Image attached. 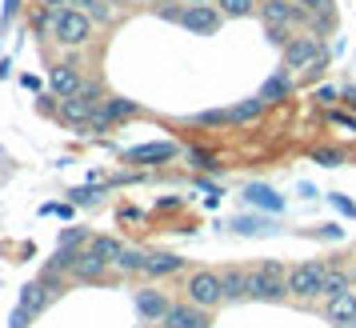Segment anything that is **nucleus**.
Masks as SVG:
<instances>
[{
  "instance_id": "f257e3e1",
  "label": "nucleus",
  "mask_w": 356,
  "mask_h": 328,
  "mask_svg": "<svg viewBox=\"0 0 356 328\" xmlns=\"http://www.w3.org/2000/svg\"><path fill=\"white\" fill-rule=\"evenodd\" d=\"M248 296L252 300H268V304L284 300L289 296V268H284V261H257L252 264L248 268Z\"/></svg>"
},
{
  "instance_id": "f03ea898",
  "label": "nucleus",
  "mask_w": 356,
  "mask_h": 328,
  "mask_svg": "<svg viewBox=\"0 0 356 328\" xmlns=\"http://www.w3.org/2000/svg\"><path fill=\"white\" fill-rule=\"evenodd\" d=\"M56 293H60V280H56V277H44V272H40V280L24 284V293H20V309L13 312V328H24V320L40 316V312H44L52 300H56Z\"/></svg>"
},
{
  "instance_id": "7ed1b4c3",
  "label": "nucleus",
  "mask_w": 356,
  "mask_h": 328,
  "mask_svg": "<svg viewBox=\"0 0 356 328\" xmlns=\"http://www.w3.org/2000/svg\"><path fill=\"white\" fill-rule=\"evenodd\" d=\"M328 277V261H300L289 268V296L292 300H316Z\"/></svg>"
},
{
  "instance_id": "20e7f679",
  "label": "nucleus",
  "mask_w": 356,
  "mask_h": 328,
  "mask_svg": "<svg viewBox=\"0 0 356 328\" xmlns=\"http://www.w3.org/2000/svg\"><path fill=\"white\" fill-rule=\"evenodd\" d=\"M184 300L196 304V309L212 312L216 304H225V293H220V272H212V268H196L188 272V284H184Z\"/></svg>"
},
{
  "instance_id": "39448f33",
  "label": "nucleus",
  "mask_w": 356,
  "mask_h": 328,
  "mask_svg": "<svg viewBox=\"0 0 356 328\" xmlns=\"http://www.w3.org/2000/svg\"><path fill=\"white\" fill-rule=\"evenodd\" d=\"M52 40H60L65 49H81V44H88V40H92V20L84 17L81 8H60Z\"/></svg>"
},
{
  "instance_id": "423d86ee",
  "label": "nucleus",
  "mask_w": 356,
  "mask_h": 328,
  "mask_svg": "<svg viewBox=\"0 0 356 328\" xmlns=\"http://www.w3.org/2000/svg\"><path fill=\"white\" fill-rule=\"evenodd\" d=\"M220 20H225V13L216 4H184L180 8V28H188L193 36H212L220 28Z\"/></svg>"
},
{
  "instance_id": "0eeeda50",
  "label": "nucleus",
  "mask_w": 356,
  "mask_h": 328,
  "mask_svg": "<svg viewBox=\"0 0 356 328\" xmlns=\"http://www.w3.org/2000/svg\"><path fill=\"white\" fill-rule=\"evenodd\" d=\"M321 56H324L321 36H292L289 44H284V68H289V72H296V68H312Z\"/></svg>"
},
{
  "instance_id": "6e6552de",
  "label": "nucleus",
  "mask_w": 356,
  "mask_h": 328,
  "mask_svg": "<svg viewBox=\"0 0 356 328\" xmlns=\"http://www.w3.org/2000/svg\"><path fill=\"white\" fill-rule=\"evenodd\" d=\"M305 8L296 0H260V20L264 24H280V28H296L305 24Z\"/></svg>"
},
{
  "instance_id": "1a4fd4ad",
  "label": "nucleus",
  "mask_w": 356,
  "mask_h": 328,
  "mask_svg": "<svg viewBox=\"0 0 356 328\" xmlns=\"http://www.w3.org/2000/svg\"><path fill=\"white\" fill-rule=\"evenodd\" d=\"M132 304L140 312V320H148V325H164V316L172 312V300L161 288H140V293L132 296Z\"/></svg>"
},
{
  "instance_id": "9d476101",
  "label": "nucleus",
  "mask_w": 356,
  "mask_h": 328,
  "mask_svg": "<svg viewBox=\"0 0 356 328\" xmlns=\"http://www.w3.org/2000/svg\"><path fill=\"white\" fill-rule=\"evenodd\" d=\"M108 277V261L97 256V248L84 245L81 256H76V268H72V280H81V284H92V280H104Z\"/></svg>"
},
{
  "instance_id": "9b49d317",
  "label": "nucleus",
  "mask_w": 356,
  "mask_h": 328,
  "mask_svg": "<svg viewBox=\"0 0 356 328\" xmlns=\"http://www.w3.org/2000/svg\"><path fill=\"white\" fill-rule=\"evenodd\" d=\"M220 293H225V304H241V300H248V268H241V264L220 268Z\"/></svg>"
},
{
  "instance_id": "f8f14e48",
  "label": "nucleus",
  "mask_w": 356,
  "mask_h": 328,
  "mask_svg": "<svg viewBox=\"0 0 356 328\" xmlns=\"http://www.w3.org/2000/svg\"><path fill=\"white\" fill-rule=\"evenodd\" d=\"M129 116H136V104H132V100L104 97V104L92 113V129H108V124H116V120H129Z\"/></svg>"
},
{
  "instance_id": "ddd939ff",
  "label": "nucleus",
  "mask_w": 356,
  "mask_h": 328,
  "mask_svg": "<svg viewBox=\"0 0 356 328\" xmlns=\"http://www.w3.org/2000/svg\"><path fill=\"white\" fill-rule=\"evenodd\" d=\"M180 148L172 145V140H156V145H140V148H129L124 152V161L129 164H164V161H172Z\"/></svg>"
},
{
  "instance_id": "4468645a",
  "label": "nucleus",
  "mask_w": 356,
  "mask_h": 328,
  "mask_svg": "<svg viewBox=\"0 0 356 328\" xmlns=\"http://www.w3.org/2000/svg\"><path fill=\"white\" fill-rule=\"evenodd\" d=\"M164 328H209V312L196 304H172V312L164 316Z\"/></svg>"
},
{
  "instance_id": "2eb2a0df",
  "label": "nucleus",
  "mask_w": 356,
  "mask_h": 328,
  "mask_svg": "<svg viewBox=\"0 0 356 328\" xmlns=\"http://www.w3.org/2000/svg\"><path fill=\"white\" fill-rule=\"evenodd\" d=\"M257 97L264 100L268 108H273V104H284V100L292 97V76H289V68H280V72H273L268 81L260 84V92H257Z\"/></svg>"
},
{
  "instance_id": "dca6fc26",
  "label": "nucleus",
  "mask_w": 356,
  "mask_h": 328,
  "mask_svg": "<svg viewBox=\"0 0 356 328\" xmlns=\"http://www.w3.org/2000/svg\"><path fill=\"white\" fill-rule=\"evenodd\" d=\"M49 84H52V92H56V97H76V92L84 88L76 65H56L49 72Z\"/></svg>"
},
{
  "instance_id": "f3484780",
  "label": "nucleus",
  "mask_w": 356,
  "mask_h": 328,
  "mask_svg": "<svg viewBox=\"0 0 356 328\" xmlns=\"http://www.w3.org/2000/svg\"><path fill=\"white\" fill-rule=\"evenodd\" d=\"M324 316L332 320V325H348L356 316V293L348 288V293H340L332 296V300H324Z\"/></svg>"
},
{
  "instance_id": "a211bd4d",
  "label": "nucleus",
  "mask_w": 356,
  "mask_h": 328,
  "mask_svg": "<svg viewBox=\"0 0 356 328\" xmlns=\"http://www.w3.org/2000/svg\"><path fill=\"white\" fill-rule=\"evenodd\" d=\"M180 268H184V261L172 252H145V277H172Z\"/></svg>"
},
{
  "instance_id": "6ab92c4d",
  "label": "nucleus",
  "mask_w": 356,
  "mask_h": 328,
  "mask_svg": "<svg viewBox=\"0 0 356 328\" xmlns=\"http://www.w3.org/2000/svg\"><path fill=\"white\" fill-rule=\"evenodd\" d=\"M244 200L257 204V208H264V213H280V208H284V197L273 192L268 184H248V188H244Z\"/></svg>"
},
{
  "instance_id": "aec40b11",
  "label": "nucleus",
  "mask_w": 356,
  "mask_h": 328,
  "mask_svg": "<svg viewBox=\"0 0 356 328\" xmlns=\"http://www.w3.org/2000/svg\"><path fill=\"white\" fill-rule=\"evenodd\" d=\"M92 104L81 97H60V120H68V124H92Z\"/></svg>"
},
{
  "instance_id": "412c9836",
  "label": "nucleus",
  "mask_w": 356,
  "mask_h": 328,
  "mask_svg": "<svg viewBox=\"0 0 356 328\" xmlns=\"http://www.w3.org/2000/svg\"><path fill=\"white\" fill-rule=\"evenodd\" d=\"M268 104L260 97H248V100H236L232 108H228V124H252V120H260V113H264Z\"/></svg>"
},
{
  "instance_id": "4be33fe9",
  "label": "nucleus",
  "mask_w": 356,
  "mask_h": 328,
  "mask_svg": "<svg viewBox=\"0 0 356 328\" xmlns=\"http://www.w3.org/2000/svg\"><path fill=\"white\" fill-rule=\"evenodd\" d=\"M113 268L120 272V277H136V272H145V252H140V248H124Z\"/></svg>"
},
{
  "instance_id": "5701e85b",
  "label": "nucleus",
  "mask_w": 356,
  "mask_h": 328,
  "mask_svg": "<svg viewBox=\"0 0 356 328\" xmlns=\"http://www.w3.org/2000/svg\"><path fill=\"white\" fill-rule=\"evenodd\" d=\"M348 288H353V284H348V272H340V268H328V277H324L321 296H324V300H332V296L348 293Z\"/></svg>"
},
{
  "instance_id": "b1692460",
  "label": "nucleus",
  "mask_w": 356,
  "mask_h": 328,
  "mask_svg": "<svg viewBox=\"0 0 356 328\" xmlns=\"http://www.w3.org/2000/svg\"><path fill=\"white\" fill-rule=\"evenodd\" d=\"M88 245L97 248V256H104L108 264H116V261H120V252H124V245H120L116 236H92Z\"/></svg>"
},
{
  "instance_id": "393cba45",
  "label": "nucleus",
  "mask_w": 356,
  "mask_h": 328,
  "mask_svg": "<svg viewBox=\"0 0 356 328\" xmlns=\"http://www.w3.org/2000/svg\"><path fill=\"white\" fill-rule=\"evenodd\" d=\"M220 13L228 20H244V17H252V0H220Z\"/></svg>"
},
{
  "instance_id": "a878e982",
  "label": "nucleus",
  "mask_w": 356,
  "mask_h": 328,
  "mask_svg": "<svg viewBox=\"0 0 356 328\" xmlns=\"http://www.w3.org/2000/svg\"><path fill=\"white\" fill-rule=\"evenodd\" d=\"M236 232H244V236H264V232H273V224L268 220H248V216H241L236 220Z\"/></svg>"
},
{
  "instance_id": "bb28decb",
  "label": "nucleus",
  "mask_w": 356,
  "mask_h": 328,
  "mask_svg": "<svg viewBox=\"0 0 356 328\" xmlns=\"http://www.w3.org/2000/svg\"><path fill=\"white\" fill-rule=\"evenodd\" d=\"M76 97H81V100H88L92 108H100V104H104V88H100V81H84V88L76 92Z\"/></svg>"
},
{
  "instance_id": "cd10ccee",
  "label": "nucleus",
  "mask_w": 356,
  "mask_h": 328,
  "mask_svg": "<svg viewBox=\"0 0 356 328\" xmlns=\"http://www.w3.org/2000/svg\"><path fill=\"white\" fill-rule=\"evenodd\" d=\"M312 161H316V164H328V168H332V164L344 161V152H340V148H312Z\"/></svg>"
},
{
  "instance_id": "c85d7f7f",
  "label": "nucleus",
  "mask_w": 356,
  "mask_h": 328,
  "mask_svg": "<svg viewBox=\"0 0 356 328\" xmlns=\"http://www.w3.org/2000/svg\"><path fill=\"white\" fill-rule=\"evenodd\" d=\"M305 13H321L324 20H332V0H296Z\"/></svg>"
},
{
  "instance_id": "c756f323",
  "label": "nucleus",
  "mask_w": 356,
  "mask_h": 328,
  "mask_svg": "<svg viewBox=\"0 0 356 328\" xmlns=\"http://www.w3.org/2000/svg\"><path fill=\"white\" fill-rule=\"evenodd\" d=\"M84 240H88V236H84V229H65L56 248H84Z\"/></svg>"
},
{
  "instance_id": "7c9ffc66",
  "label": "nucleus",
  "mask_w": 356,
  "mask_h": 328,
  "mask_svg": "<svg viewBox=\"0 0 356 328\" xmlns=\"http://www.w3.org/2000/svg\"><path fill=\"white\" fill-rule=\"evenodd\" d=\"M196 124H228V108H209V113H196Z\"/></svg>"
},
{
  "instance_id": "2f4dec72",
  "label": "nucleus",
  "mask_w": 356,
  "mask_h": 328,
  "mask_svg": "<svg viewBox=\"0 0 356 328\" xmlns=\"http://www.w3.org/2000/svg\"><path fill=\"white\" fill-rule=\"evenodd\" d=\"M97 200V188H76L72 192V204H92Z\"/></svg>"
},
{
  "instance_id": "473e14b6",
  "label": "nucleus",
  "mask_w": 356,
  "mask_h": 328,
  "mask_svg": "<svg viewBox=\"0 0 356 328\" xmlns=\"http://www.w3.org/2000/svg\"><path fill=\"white\" fill-rule=\"evenodd\" d=\"M17 4H20V0H8V4H4V20H13V13H17Z\"/></svg>"
},
{
  "instance_id": "72a5a7b5",
  "label": "nucleus",
  "mask_w": 356,
  "mask_h": 328,
  "mask_svg": "<svg viewBox=\"0 0 356 328\" xmlns=\"http://www.w3.org/2000/svg\"><path fill=\"white\" fill-rule=\"evenodd\" d=\"M44 4H49V8H60V4H68V0H44Z\"/></svg>"
},
{
  "instance_id": "f704fd0d",
  "label": "nucleus",
  "mask_w": 356,
  "mask_h": 328,
  "mask_svg": "<svg viewBox=\"0 0 356 328\" xmlns=\"http://www.w3.org/2000/svg\"><path fill=\"white\" fill-rule=\"evenodd\" d=\"M337 328H356V316H353V320H348V325H337Z\"/></svg>"
},
{
  "instance_id": "c9c22d12",
  "label": "nucleus",
  "mask_w": 356,
  "mask_h": 328,
  "mask_svg": "<svg viewBox=\"0 0 356 328\" xmlns=\"http://www.w3.org/2000/svg\"><path fill=\"white\" fill-rule=\"evenodd\" d=\"M72 4H97V0H72Z\"/></svg>"
},
{
  "instance_id": "e433bc0d",
  "label": "nucleus",
  "mask_w": 356,
  "mask_h": 328,
  "mask_svg": "<svg viewBox=\"0 0 356 328\" xmlns=\"http://www.w3.org/2000/svg\"><path fill=\"white\" fill-rule=\"evenodd\" d=\"M188 4H212V0H188Z\"/></svg>"
}]
</instances>
